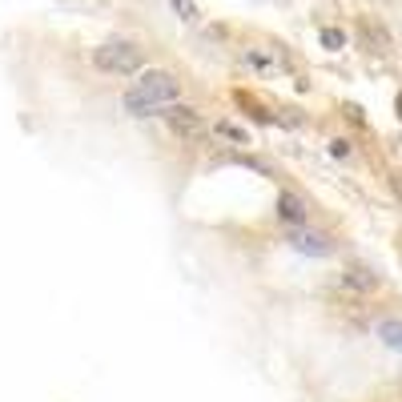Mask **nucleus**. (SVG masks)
<instances>
[{"label": "nucleus", "instance_id": "obj_12", "mask_svg": "<svg viewBox=\"0 0 402 402\" xmlns=\"http://www.w3.org/2000/svg\"><path fill=\"white\" fill-rule=\"evenodd\" d=\"M241 65H250V69H261V72H278V61H270V57H258V52H245V57H241Z\"/></svg>", "mask_w": 402, "mask_h": 402}, {"label": "nucleus", "instance_id": "obj_8", "mask_svg": "<svg viewBox=\"0 0 402 402\" xmlns=\"http://www.w3.org/2000/svg\"><path fill=\"white\" fill-rule=\"evenodd\" d=\"M213 133H217V137H225V141H234V145H250V133H245L241 125H234V121H217V125H213Z\"/></svg>", "mask_w": 402, "mask_h": 402}, {"label": "nucleus", "instance_id": "obj_4", "mask_svg": "<svg viewBox=\"0 0 402 402\" xmlns=\"http://www.w3.org/2000/svg\"><path fill=\"white\" fill-rule=\"evenodd\" d=\"M285 245L294 250V254H306V258H330L334 254V241L326 234H314L306 225H294L290 234H285Z\"/></svg>", "mask_w": 402, "mask_h": 402}, {"label": "nucleus", "instance_id": "obj_3", "mask_svg": "<svg viewBox=\"0 0 402 402\" xmlns=\"http://www.w3.org/2000/svg\"><path fill=\"white\" fill-rule=\"evenodd\" d=\"M161 117H165V125L177 133V137H201V133H205V117H201L193 105L173 101V105H165V109H161Z\"/></svg>", "mask_w": 402, "mask_h": 402}, {"label": "nucleus", "instance_id": "obj_10", "mask_svg": "<svg viewBox=\"0 0 402 402\" xmlns=\"http://www.w3.org/2000/svg\"><path fill=\"white\" fill-rule=\"evenodd\" d=\"M169 8L181 17L185 24H193V21H201V8H197V0H169Z\"/></svg>", "mask_w": 402, "mask_h": 402}, {"label": "nucleus", "instance_id": "obj_11", "mask_svg": "<svg viewBox=\"0 0 402 402\" xmlns=\"http://www.w3.org/2000/svg\"><path fill=\"white\" fill-rule=\"evenodd\" d=\"M318 41L330 48V52H338V48L346 45V32H342V28H322V32H318Z\"/></svg>", "mask_w": 402, "mask_h": 402}, {"label": "nucleus", "instance_id": "obj_6", "mask_svg": "<svg viewBox=\"0 0 402 402\" xmlns=\"http://www.w3.org/2000/svg\"><path fill=\"white\" fill-rule=\"evenodd\" d=\"M274 213H278L285 225L294 230V225H306V221H310V201H306V197H298L294 190H282V193H278V201H274Z\"/></svg>", "mask_w": 402, "mask_h": 402}, {"label": "nucleus", "instance_id": "obj_13", "mask_svg": "<svg viewBox=\"0 0 402 402\" xmlns=\"http://www.w3.org/2000/svg\"><path fill=\"white\" fill-rule=\"evenodd\" d=\"M330 157H350V141H346V137H334L330 141Z\"/></svg>", "mask_w": 402, "mask_h": 402}, {"label": "nucleus", "instance_id": "obj_14", "mask_svg": "<svg viewBox=\"0 0 402 402\" xmlns=\"http://www.w3.org/2000/svg\"><path fill=\"white\" fill-rule=\"evenodd\" d=\"M394 109H399V117H402V97H399V101H394Z\"/></svg>", "mask_w": 402, "mask_h": 402}, {"label": "nucleus", "instance_id": "obj_1", "mask_svg": "<svg viewBox=\"0 0 402 402\" xmlns=\"http://www.w3.org/2000/svg\"><path fill=\"white\" fill-rule=\"evenodd\" d=\"M181 97V81L169 69H145L137 72V81L129 85V93L121 97L129 117H161V109L173 105Z\"/></svg>", "mask_w": 402, "mask_h": 402}, {"label": "nucleus", "instance_id": "obj_7", "mask_svg": "<svg viewBox=\"0 0 402 402\" xmlns=\"http://www.w3.org/2000/svg\"><path fill=\"white\" fill-rule=\"evenodd\" d=\"M358 32H362V41H366V48H374V52H382V57L390 52V32H386V28H382L379 21L362 17V21H358Z\"/></svg>", "mask_w": 402, "mask_h": 402}, {"label": "nucleus", "instance_id": "obj_5", "mask_svg": "<svg viewBox=\"0 0 402 402\" xmlns=\"http://www.w3.org/2000/svg\"><path fill=\"white\" fill-rule=\"evenodd\" d=\"M342 285L354 290V294H374L382 285V274L374 265H366V261H346L342 265Z\"/></svg>", "mask_w": 402, "mask_h": 402}, {"label": "nucleus", "instance_id": "obj_9", "mask_svg": "<svg viewBox=\"0 0 402 402\" xmlns=\"http://www.w3.org/2000/svg\"><path fill=\"white\" fill-rule=\"evenodd\" d=\"M379 338L390 350H402V322H379Z\"/></svg>", "mask_w": 402, "mask_h": 402}, {"label": "nucleus", "instance_id": "obj_2", "mask_svg": "<svg viewBox=\"0 0 402 402\" xmlns=\"http://www.w3.org/2000/svg\"><path fill=\"white\" fill-rule=\"evenodd\" d=\"M93 65L109 77H137V72H145V52L137 41L113 37V41L93 48Z\"/></svg>", "mask_w": 402, "mask_h": 402}]
</instances>
